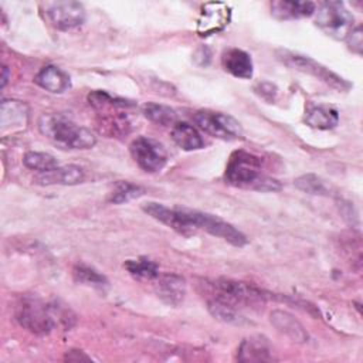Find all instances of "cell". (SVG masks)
Returning <instances> with one entry per match:
<instances>
[{"label":"cell","instance_id":"1","mask_svg":"<svg viewBox=\"0 0 363 363\" xmlns=\"http://www.w3.org/2000/svg\"><path fill=\"white\" fill-rule=\"evenodd\" d=\"M225 183L238 189L258 190V191H277L281 183L262 173V159L244 152H234L227 163L224 173Z\"/></svg>","mask_w":363,"mask_h":363},{"label":"cell","instance_id":"2","mask_svg":"<svg viewBox=\"0 0 363 363\" xmlns=\"http://www.w3.org/2000/svg\"><path fill=\"white\" fill-rule=\"evenodd\" d=\"M38 130L61 149L85 150L96 143L95 135L67 118L62 113H43L38 119Z\"/></svg>","mask_w":363,"mask_h":363},{"label":"cell","instance_id":"3","mask_svg":"<svg viewBox=\"0 0 363 363\" xmlns=\"http://www.w3.org/2000/svg\"><path fill=\"white\" fill-rule=\"evenodd\" d=\"M201 286L204 288L203 294L207 299L221 301L237 308L238 311L250 306L259 308L265 303L267 299V295L259 288L247 282L227 278L204 281Z\"/></svg>","mask_w":363,"mask_h":363},{"label":"cell","instance_id":"4","mask_svg":"<svg viewBox=\"0 0 363 363\" xmlns=\"http://www.w3.org/2000/svg\"><path fill=\"white\" fill-rule=\"evenodd\" d=\"M182 210H183L186 223L191 231L204 230L206 233H208L214 237L223 238L224 241H227L235 247H244L248 242L247 237L238 228H235L233 224H230L228 221H225L214 214L199 211V210H191V208H186V207H182Z\"/></svg>","mask_w":363,"mask_h":363},{"label":"cell","instance_id":"5","mask_svg":"<svg viewBox=\"0 0 363 363\" xmlns=\"http://www.w3.org/2000/svg\"><path fill=\"white\" fill-rule=\"evenodd\" d=\"M315 24L335 40H346L354 28V17L342 1H323L315 10Z\"/></svg>","mask_w":363,"mask_h":363},{"label":"cell","instance_id":"6","mask_svg":"<svg viewBox=\"0 0 363 363\" xmlns=\"http://www.w3.org/2000/svg\"><path fill=\"white\" fill-rule=\"evenodd\" d=\"M17 322L27 330L37 335H47L55 328V315L41 301L23 299L16 309Z\"/></svg>","mask_w":363,"mask_h":363},{"label":"cell","instance_id":"7","mask_svg":"<svg viewBox=\"0 0 363 363\" xmlns=\"http://www.w3.org/2000/svg\"><path fill=\"white\" fill-rule=\"evenodd\" d=\"M129 150L135 163L147 173L159 172L167 163V152L164 146L156 139L139 136L132 140Z\"/></svg>","mask_w":363,"mask_h":363},{"label":"cell","instance_id":"8","mask_svg":"<svg viewBox=\"0 0 363 363\" xmlns=\"http://www.w3.org/2000/svg\"><path fill=\"white\" fill-rule=\"evenodd\" d=\"M193 119L201 130H204L206 133L214 138L224 139V140L242 138V129L240 123L227 113L211 112V111H197Z\"/></svg>","mask_w":363,"mask_h":363},{"label":"cell","instance_id":"9","mask_svg":"<svg viewBox=\"0 0 363 363\" xmlns=\"http://www.w3.org/2000/svg\"><path fill=\"white\" fill-rule=\"evenodd\" d=\"M282 61H285L288 65L295 67L296 69H299L305 74L313 75L315 78L320 79L322 82L328 84L329 86H332L337 91H347L352 86V84L349 81H346L345 78H342L336 72L330 71L328 67L322 65L320 62L312 60L311 57L292 54V52H284Z\"/></svg>","mask_w":363,"mask_h":363},{"label":"cell","instance_id":"10","mask_svg":"<svg viewBox=\"0 0 363 363\" xmlns=\"http://www.w3.org/2000/svg\"><path fill=\"white\" fill-rule=\"evenodd\" d=\"M231 20V9L227 3L211 1L201 7L200 17L197 20V33L201 37H207L224 30Z\"/></svg>","mask_w":363,"mask_h":363},{"label":"cell","instance_id":"11","mask_svg":"<svg viewBox=\"0 0 363 363\" xmlns=\"http://www.w3.org/2000/svg\"><path fill=\"white\" fill-rule=\"evenodd\" d=\"M47 17L58 30H71L85 21V9L78 1H54L47 7Z\"/></svg>","mask_w":363,"mask_h":363},{"label":"cell","instance_id":"12","mask_svg":"<svg viewBox=\"0 0 363 363\" xmlns=\"http://www.w3.org/2000/svg\"><path fill=\"white\" fill-rule=\"evenodd\" d=\"M142 210L152 218L160 221L169 228L187 235L191 230L189 228L182 207H166L164 204L149 201L142 206Z\"/></svg>","mask_w":363,"mask_h":363},{"label":"cell","instance_id":"13","mask_svg":"<svg viewBox=\"0 0 363 363\" xmlns=\"http://www.w3.org/2000/svg\"><path fill=\"white\" fill-rule=\"evenodd\" d=\"M157 296L170 306H177L186 295V281L177 274H159L155 279Z\"/></svg>","mask_w":363,"mask_h":363},{"label":"cell","instance_id":"14","mask_svg":"<svg viewBox=\"0 0 363 363\" xmlns=\"http://www.w3.org/2000/svg\"><path fill=\"white\" fill-rule=\"evenodd\" d=\"M122 106H109L101 109V119L98 128L101 133H105L109 138H119L130 132V121L126 113L119 112Z\"/></svg>","mask_w":363,"mask_h":363},{"label":"cell","instance_id":"15","mask_svg":"<svg viewBox=\"0 0 363 363\" xmlns=\"http://www.w3.org/2000/svg\"><path fill=\"white\" fill-rule=\"evenodd\" d=\"M85 173L84 169L77 164H67V166H58L50 172L40 173L34 177V183L41 186H50V184H64V186H72L78 184L84 180Z\"/></svg>","mask_w":363,"mask_h":363},{"label":"cell","instance_id":"16","mask_svg":"<svg viewBox=\"0 0 363 363\" xmlns=\"http://www.w3.org/2000/svg\"><path fill=\"white\" fill-rule=\"evenodd\" d=\"M271 352V345L265 336L252 335L241 342L237 350V359L240 362H268L272 359Z\"/></svg>","mask_w":363,"mask_h":363},{"label":"cell","instance_id":"17","mask_svg":"<svg viewBox=\"0 0 363 363\" xmlns=\"http://www.w3.org/2000/svg\"><path fill=\"white\" fill-rule=\"evenodd\" d=\"M223 68L235 78L250 79L252 77V60L251 55L240 48H228L221 57Z\"/></svg>","mask_w":363,"mask_h":363},{"label":"cell","instance_id":"18","mask_svg":"<svg viewBox=\"0 0 363 363\" xmlns=\"http://www.w3.org/2000/svg\"><path fill=\"white\" fill-rule=\"evenodd\" d=\"M269 320L278 332L284 333L291 340L298 342V343L308 342V339H309L308 332L305 330L302 323L298 319H295V316L291 315L289 312L279 311V309L272 311L269 315Z\"/></svg>","mask_w":363,"mask_h":363},{"label":"cell","instance_id":"19","mask_svg":"<svg viewBox=\"0 0 363 363\" xmlns=\"http://www.w3.org/2000/svg\"><path fill=\"white\" fill-rule=\"evenodd\" d=\"M0 113H1L0 115L1 132H6L7 129H11V132H13L17 129H23L27 125L28 108L21 101L4 99L1 102Z\"/></svg>","mask_w":363,"mask_h":363},{"label":"cell","instance_id":"20","mask_svg":"<svg viewBox=\"0 0 363 363\" xmlns=\"http://www.w3.org/2000/svg\"><path fill=\"white\" fill-rule=\"evenodd\" d=\"M34 82L51 94H62L71 86L69 75L54 65H47L41 68L34 77Z\"/></svg>","mask_w":363,"mask_h":363},{"label":"cell","instance_id":"21","mask_svg":"<svg viewBox=\"0 0 363 363\" xmlns=\"http://www.w3.org/2000/svg\"><path fill=\"white\" fill-rule=\"evenodd\" d=\"M316 4L313 1L299 0H275L271 3V13L278 20H294L309 17L315 13Z\"/></svg>","mask_w":363,"mask_h":363},{"label":"cell","instance_id":"22","mask_svg":"<svg viewBox=\"0 0 363 363\" xmlns=\"http://www.w3.org/2000/svg\"><path fill=\"white\" fill-rule=\"evenodd\" d=\"M305 122L315 129H333L339 123V112L328 105H311L305 112Z\"/></svg>","mask_w":363,"mask_h":363},{"label":"cell","instance_id":"23","mask_svg":"<svg viewBox=\"0 0 363 363\" xmlns=\"http://www.w3.org/2000/svg\"><path fill=\"white\" fill-rule=\"evenodd\" d=\"M172 139L183 150H199L204 147L200 132L187 122H176L172 126Z\"/></svg>","mask_w":363,"mask_h":363},{"label":"cell","instance_id":"24","mask_svg":"<svg viewBox=\"0 0 363 363\" xmlns=\"http://www.w3.org/2000/svg\"><path fill=\"white\" fill-rule=\"evenodd\" d=\"M123 267L135 279L139 281H155L159 277V267L147 258L128 259Z\"/></svg>","mask_w":363,"mask_h":363},{"label":"cell","instance_id":"25","mask_svg":"<svg viewBox=\"0 0 363 363\" xmlns=\"http://www.w3.org/2000/svg\"><path fill=\"white\" fill-rule=\"evenodd\" d=\"M72 277L75 282L86 286H92L95 289H105L108 286V279L105 275H102L92 267H88L84 264H78L74 267Z\"/></svg>","mask_w":363,"mask_h":363},{"label":"cell","instance_id":"26","mask_svg":"<svg viewBox=\"0 0 363 363\" xmlns=\"http://www.w3.org/2000/svg\"><path fill=\"white\" fill-rule=\"evenodd\" d=\"M143 115L162 126H173L176 123V112L170 106L162 105V104H155V102H147L142 108Z\"/></svg>","mask_w":363,"mask_h":363},{"label":"cell","instance_id":"27","mask_svg":"<svg viewBox=\"0 0 363 363\" xmlns=\"http://www.w3.org/2000/svg\"><path fill=\"white\" fill-rule=\"evenodd\" d=\"M143 193H145V189L142 186L133 184L130 182L119 180L113 184V190L109 194V201L113 204H122L140 197Z\"/></svg>","mask_w":363,"mask_h":363},{"label":"cell","instance_id":"28","mask_svg":"<svg viewBox=\"0 0 363 363\" xmlns=\"http://www.w3.org/2000/svg\"><path fill=\"white\" fill-rule=\"evenodd\" d=\"M295 187L299 189L303 193L308 194H315V196H328L330 193V187L329 184L319 176L308 173V174H302L298 179H295L294 182Z\"/></svg>","mask_w":363,"mask_h":363},{"label":"cell","instance_id":"29","mask_svg":"<svg viewBox=\"0 0 363 363\" xmlns=\"http://www.w3.org/2000/svg\"><path fill=\"white\" fill-rule=\"evenodd\" d=\"M23 163L26 167L35 170L38 173H45L58 167V163L52 155L44 153V152H33V150L27 152L23 156Z\"/></svg>","mask_w":363,"mask_h":363},{"label":"cell","instance_id":"30","mask_svg":"<svg viewBox=\"0 0 363 363\" xmlns=\"http://www.w3.org/2000/svg\"><path fill=\"white\" fill-rule=\"evenodd\" d=\"M207 309L208 312L218 320L227 322V323H237L242 318L240 315V311L228 303H224L221 301L216 299H207Z\"/></svg>","mask_w":363,"mask_h":363},{"label":"cell","instance_id":"31","mask_svg":"<svg viewBox=\"0 0 363 363\" xmlns=\"http://www.w3.org/2000/svg\"><path fill=\"white\" fill-rule=\"evenodd\" d=\"M347 45L352 50V52L354 54H362L363 52V31H362V26H357L356 28H353L349 35L346 37Z\"/></svg>","mask_w":363,"mask_h":363},{"label":"cell","instance_id":"32","mask_svg":"<svg viewBox=\"0 0 363 363\" xmlns=\"http://www.w3.org/2000/svg\"><path fill=\"white\" fill-rule=\"evenodd\" d=\"M254 91H255V94H258V95H259L262 99H265L267 102L275 101L277 94H278L277 85L272 84V82H268V81L258 82V84L254 86Z\"/></svg>","mask_w":363,"mask_h":363},{"label":"cell","instance_id":"33","mask_svg":"<svg viewBox=\"0 0 363 363\" xmlns=\"http://www.w3.org/2000/svg\"><path fill=\"white\" fill-rule=\"evenodd\" d=\"M211 50L207 45H201L199 47L194 54H193V61L199 65V67H207L211 61Z\"/></svg>","mask_w":363,"mask_h":363},{"label":"cell","instance_id":"34","mask_svg":"<svg viewBox=\"0 0 363 363\" xmlns=\"http://www.w3.org/2000/svg\"><path fill=\"white\" fill-rule=\"evenodd\" d=\"M75 356H72V354H69V353H67L65 354V360H68V362H81V360H91V357L89 356H86L84 352H81V350H71Z\"/></svg>","mask_w":363,"mask_h":363},{"label":"cell","instance_id":"35","mask_svg":"<svg viewBox=\"0 0 363 363\" xmlns=\"http://www.w3.org/2000/svg\"><path fill=\"white\" fill-rule=\"evenodd\" d=\"M6 82H7V67L4 65L3 67V75H1V88L6 85Z\"/></svg>","mask_w":363,"mask_h":363}]
</instances>
